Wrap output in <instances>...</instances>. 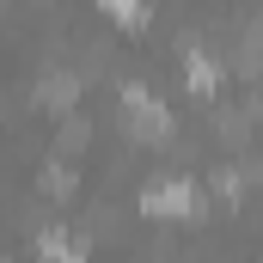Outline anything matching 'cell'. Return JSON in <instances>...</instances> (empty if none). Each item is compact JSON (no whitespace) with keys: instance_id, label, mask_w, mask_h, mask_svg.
Returning <instances> with one entry per match:
<instances>
[{"instance_id":"cell-5","label":"cell","mask_w":263,"mask_h":263,"mask_svg":"<svg viewBox=\"0 0 263 263\" xmlns=\"http://www.w3.org/2000/svg\"><path fill=\"white\" fill-rule=\"evenodd\" d=\"M190 80H196L202 92H214V67H208V55H202V49H190Z\"/></svg>"},{"instance_id":"cell-2","label":"cell","mask_w":263,"mask_h":263,"mask_svg":"<svg viewBox=\"0 0 263 263\" xmlns=\"http://www.w3.org/2000/svg\"><path fill=\"white\" fill-rule=\"evenodd\" d=\"M141 208H147V214H196V208H202V196L184 184V178H172V184L159 178V184H147Z\"/></svg>"},{"instance_id":"cell-4","label":"cell","mask_w":263,"mask_h":263,"mask_svg":"<svg viewBox=\"0 0 263 263\" xmlns=\"http://www.w3.org/2000/svg\"><path fill=\"white\" fill-rule=\"evenodd\" d=\"M98 6H104V12H117L123 25H141V18H147V6H141V0H98Z\"/></svg>"},{"instance_id":"cell-1","label":"cell","mask_w":263,"mask_h":263,"mask_svg":"<svg viewBox=\"0 0 263 263\" xmlns=\"http://www.w3.org/2000/svg\"><path fill=\"white\" fill-rule=\"evenodd\" d=\"M123 110H129L135 135H147V141H165V135H172V117H165V104H159L153 92H141V86H129V92H123Z\"/></svg>"},{"instance_id":"cell-3","label":"cell","mask_w":263,"mask_h":263,"mask_svg":"<svg viewBox=\"0 0 263 263\" xmlns=\"http://www.w3.org/2000/svg\"><path fill=\"white\" fill-rule=\"evenodd\" d=\"M43 257L49 263H86V251H80L73 233H43Z\"/></svg>"}]
</instances>
